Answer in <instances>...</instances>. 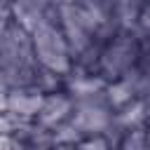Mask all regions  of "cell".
Instances as JSON below:
<instances>
[{"mask_svg": "<svg viewBox=\"0 0 150 150\" xmlns=\"http://www.w3.org/2000/svg\"><path fill=\"white\" fill-rule=\"evenodd\" d=\"M30 42H33V56L38 61V66L56 73V75H68L73 68V54L68 49V42L59 28V23L54 21H42L33 33H30Z\"/></svg>", "mask_w": 150, "mask_h": 150, "instance_id": "6da1fadb", "label": "cell"}, {"mask_svg": "<svg viewBox=\"0 0 150 150\" xmlns=\"http://www.w3.org/2000/svg\"><path fill=\"white\" fill-rule=\"evenodd\" d=\"M73 108H75V101L68 91H52V94H45V101H42V108L35 117V122L45 129H54L63 122L70 120L73 115Z\"/></svg>", "mask_w": 150, "mask_h": 150, "instance_id": "7a4b0ae2", "label": "cell"}, {"mask_svg": "<svg viewBox=\"0 0 150 150\" xmlns=\"http://www.w3.org/2000/svg\"><path fill=\"white\" fill-rule=\"evenodd\" d=\"M45 94L35 87L26 89H9L7 91V112L21 122H33L42 108Z\"/></svg>", "mask_w": 150, "mask_h": 150, "instance_id": "3957f363", "label": "cell"}, {"mask_svg": "<svg viewBox=\"0 0 150 150\" xmlns=\"http://www.w3.org/2000/svg\"><path fill=\"white\" fill-rule=\"evenodd\" d=\"M122 150H148V129L138 127L127 131L122 138Z\"/></svg>", "mask_w": 150, "mask_h": 150, "instance_id": "277c9868", "label": "cell"}, {"mask_svg": "<svg viewBox=\"0 0 150 150\" xmlns=\"http://www.w3.org/2000/svg\"><path fill=\"white\" fill-rule=\"evenodd\" d=\"M77 150H110L108 136L98 134V136H87L84 141L77 143Z\"/></svg>", "mask_w": 150, "mask_h": 150, "instance_id": "5b68a950", "label": "cell"}, {"mask_svg": "<svg viewBox=\"0 0 150 150\" xmlns=\"http://www.w3.org/2000/svg\"><path fill=\"white\" fill-rule=\"evenodd\" d=\"M143 101V108H145V112H148V120H150V94L145 96V98H141Z\"/></svg>", "mask_w": 150, "mask_h": 150, "instance_id": "8992f818", "label": "cell"}, {"mask_svg": "<svg viewBox=\"0 0 150 150\" xmlns=\"http://www.w3.org/2000/svg\"><path fill=\"white\" fill-rule=\"evenodd\" d=\"M54 150H77L75 145H59V148H54Z\"/></svg>", "mask_w": 150, "mask_h": 150, "instance_id": "52a82bcc", "label": "cell"}]
</instances>
